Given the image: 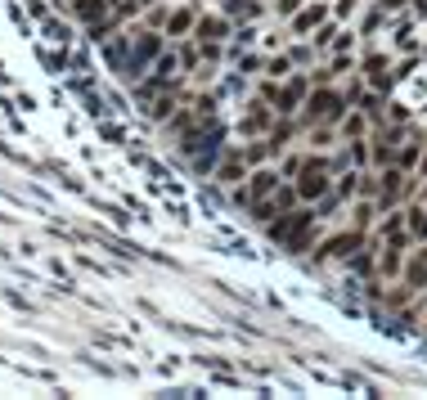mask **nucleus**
<instances>
[{
	"label": "nucleus",
	"instance_id": "obj_5",
	"mask_svg": "<svg viewBox=\"0 0 427 400\" xmlns=\"http://www.w3.org/2000/svg\"><path fill=\"white\" fill-rule=\"evenodd\" d=\"M221 32H225V28H221V18H203V28H198V36H203V41H216Z\"/></svg>",
	"mask_w": 427,
	"mask_h": 400
},
{
	"label": "nucleus",
	"instance_id": "obj_4",
	"mask_svg": "<svg viewBox=\"0 0 427 400\" xmlns=\"http://www.w3.org/2000/svg\"><path fill=\"white\" fill-rule=\"evenodd\" d=\"M275 185H279V180H275L270 171H261V176H256V180H252V198H261V193H270Z\"/></svg>",
	"mask_w": 427,
	"mask_h": 400
},
{
	"label": "nucleus",
	"instance_id": "obj_8",
	"mask_svg": "<svg viewBox=\"0 0 427 400\" xmlns=\"http://www.w3.org/2000/svg\"><path fill=\"white\" fill-rule=\"evenodd\" d=\"M189 23H193V14H189V9H185V14H176V18H171V32H185Z\"/></svg>",
	"mask_w": 427,
	"mask_h": 400
},
{
	"label": "nucleus",
	"instance_id": "obj_9",
	"mask_svg": "<svg viewBox=\"0 0 427 400\" xmlns=\"http://www.w3.org/2000/svg\"><path fill=\"white\" fill-rule=\"evenodd\" d=\"M409 225H414V234H427V212H414Z\"/></svg>",
	"mask_w": 427,
	"mask_h": 400
},
{
	"label": "nucleus",
	"instance_id": "obj_2",
	"mask_svg": "<svg viewBox=\"0 0 427 400\" xmlns=\"http://www.w3.org/2000/svg\"><path fill=\"white\" fill-rule=\"evenodd\" d=\"M297 193H324V162H311L306 166V176H301V185H297Z\"/></svg>",
	"mask_w": 427,
	"mask_h": 400
},
{
	"label": "nucleus",
	"instance_id": "obj_1",
	"mask_svg": "<svg viewBox=\"0 0 427 400\" xmlns=\"http://www.w3.org/2000/svg\"><path fill=\"white\" fill-rule=\"evenodd\" d=\"M311 113L320 117V122H333V117L342 113V99H337V95H315V99H311Z\"/></svg>",
	"mask_w": 427,
	"mask_h": 400
},
{
	"label": "nucleus",
	"instance_id": "obj_7",
	"mask_svg": "<svg viewBox=\"0 0 427 400\" xmlns=\"http://www.w3.org/2000/svg\"><path fill=\"white\" fill-rule=\"evenodd\" d=\"M409 284H414V288L427 284V265H423V261H414V265H409Z\"/></svg>",
	"mask_w": 427,
	"mask_h": 400
},
{
	"label": "nucleus",
	"instance_id": "obj_3",
	"mask_svg": "<svg viewBox=\"0 0 427 400\" xmlns=\"http://www.w3.org/2000/svg\"><path fill=\"white\" fill-rule=\"evenodd\" d=\"M72 9H77V14H81V18H90V23H100V14H104V0H77V5H72Z\"/></svg>",
	"mask_w": 427,
	"mask_h": 400
},
{
	"label": "nucleus",
	"instance_id": "obj_6",
	"mask_svg": "<svg viewBox=\"0 0 427 400\" xmlns=\"http://www.w3.org/2000/svg\"><path fill=\"white\" fill-rule=\"evenodd\" d=\"M320 18H324V9H320V5H315V9H306V14L297 18V32H306V28H315V23H320Z\"/></svg>",
	"mask_w": 427,
	"mask_h": 400
},
{
	"label": "nucleus",
	"instance_id": "obj_10",
	"mask_svg": "<svg viewBox=\"0 0 427 400\" xmlns=\"http://www.w3.org/2000/svg\"><path fill=\"white\" fill-rule=\"evenodd\" d=\"M387 5H400V0H387Z\"/></svg>",
	"mask_w": 427,
	"mask_h": 400
}]
</instances>
